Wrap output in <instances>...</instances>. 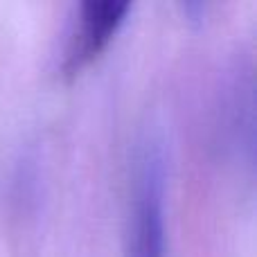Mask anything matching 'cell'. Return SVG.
I'll return each instance as SVG.
<instances>
[{"label": "cell", "mask_w": 257, "mask_h": 257, "mask_svg": "<svg viewBox=\"0 0 257 257\" xmlns=\"http://www.w3.org/2000/svg\"><path fill=\"white\" fill-rule=\"evenodd\" d=\"M131 3L120 0H86L75 9V21L66 45V68L70 75L88 66L122 30Z\"/></svg>", "instance_id": "7a4b0ae2"}, {"label": "cell", "mask_w": 257, "mask_h": 257, "mask_svg": "<svg viewBox=\"0 0 257 257\" xmlns=\"http://www.w3.org/2000/svg\"><path fill=\"white\" fill-rule=\"evenodd\" d=\"M124 257H165V163L156 142L136 160Z\"/></svg>", "instance_id": "6da1fadb"}]
</instances>
